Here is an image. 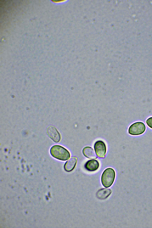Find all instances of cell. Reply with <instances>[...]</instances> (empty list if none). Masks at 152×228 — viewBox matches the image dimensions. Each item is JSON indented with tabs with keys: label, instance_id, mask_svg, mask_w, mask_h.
<instances>
[{
	"label": "cell",
	"instance_id": "cell-1",
	"mask_svg": "<svg viewBox=\"0 0 152 228\" xmlns=\"http://www.w3.org/2000/svg\"><path fill=\"white\" fill-rule=\"evenodd\" d=\"M50 153L54 158L61 161H66L70 157L69 151L63 147L58 145L52 146L50 149Z\"/></svg>",
	"mask_w": 152,
	"mask_h": 228
},
{
	"label": "cell",
	"instance_id": "cell-2",
	"mask_svg": "<svg viewBox=\"0 0 152 228\" xmlns=\"http://www.w3.org/2000/svg\"><path fill=\"white\" fill-rule=\"evenodd\" d=\"M115 176L114 170L111 168H108L103 172L101 177V183L105 188H108L113 184Z\"/></svg>",
	"mask_w": 152,
	"mask_h": 228
},
{
	"label": "cell",
	"instance_id": "cell-3",
	"mask_svg": "<svg viewBox=\"0 0 152 228\" xmlns=\"http://www.w3.org/2000/svg\"><path fill=\"white\" fill-rule=\"evenodd\" d=\"M146 129V127L144 123L138 121L133 123L129 126L128 132L131 135L137 136L143 134Z\"/></svg>",
	"mask_w": 152,
	"mask_h": 228
},
{
	"label": "cell",
	"instance_id": "cell-4",
	"mask_svg": "<svg viewBox=\"0 0 152 228\" xmlns=\"http://www.w3.org/2000/svg\"><path fill=\"white\" fill-rule=\"evenodd\" d=\"M94 149L97 156L100 158L105 157L106 147L104 142L101 140L96 141L94 145Z\"/></svg>",
	"mask_w": 152,
	"mask_h": 228
},
{
	"label": "cell",
	"instance_id": "cell-5",
	"mask_svg": "<svg viewBox=\"0 0 152 228\" xmlns=\"http://www.w3.org/2000/svg\"><path fill=\"white\" fill-rule=\"evenodd\" d=\"M47 132L49 137L54 142L58 143L60 141L61 139L60 134L54 126H48L47 129Z\"/></svg>",
	"mask_w": 152,
	"mask_h": 228
},
{
	"label": "cell",
	"instance_id": "cell-6",
	"mask_svg": "<svg viewBox=\"0 0 152 228\" xmlns=\"http://www.w3.org/2000/svg\"><path fill=\"white\" fill-rule=\"evenodd\" d=\"M99 166V162L96 160L93 159L88 161L84 165V167L89 172H94L98 169Z\"/></svg>",
	"mask_w": 152,
	"mask_h": 228
},
{
	"label": "cell",
	"instance_id": "cell-7",
	"mask_svg": "<svg viewBox=\"0 0 152 228\" xmlns=\"http://www.w3.org/2000/svg\"><path fill=\"white\" fill-rule=\"evenodd\" d=\"M77 159L72 157L66 162L64 165V169L67 172H70L75 168L77 163Z\"/></svg>",
	"mask_w": 152,
	"mask_h": 228
},
{
	"label": "cell",
	"instance_id": "cell-8",
	"mask_svg": "<svg viewBox=\"0 0 152 228\" xmlns=\"http://www.w3.org/2000/svg\"><path fill=\"white\" fill-rule=\"evenodd\" d=\"M112 191L110 189L103 188L99 190L96 193L97 198L104 200L107 198L111 194Z\"/></svg>",
	"mask_w": 152,
	"mask_h": 228
},
{
	"label": "cell",
	"instance_id": "cell-9",
	"mask_svg": "<svg viewBox=\"0 0 152 228\" xmlns=\"http://www.w3.org/2000/svg\"><path fill=\"white\" fill-rule=\"evenodd\" d=\"M82 153L84 156L88 158L94 159L97 158L94 150L91 147H84L83 149Z\"/></svg>",
	"mask_w": 152,
	"mask_h": 228
},
{
	"label": "cell",
	"instance_id": "cell-10",
	"mask_svg": "<svg viewBox=\"0 0 152 228\" xmlns=\"http://www.w3.org/2000/svg\"><path fill=\"white\" fill-rule=\"evenodd\" d=\"M146 123L148 126L152 129V117L147 119L146 121Z\"/></svg>",
	"mask_w": 152,
	"mask_h": 228
}]
</instances>
